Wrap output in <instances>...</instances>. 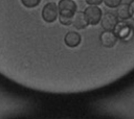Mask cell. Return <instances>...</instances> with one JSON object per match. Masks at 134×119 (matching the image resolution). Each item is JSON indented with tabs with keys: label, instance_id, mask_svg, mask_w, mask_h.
Segmentation results:
<instances>
[{
	"label": "cell",
	"instance_id": "6da1fadb",
	"mask_svg": "<svg viewBox=\"0 0 134 119\" xmlns=\"http://www.w3.org/2000/svg\"><path fill=\"white\" fill-rule=\"evenodd\" d=\"M59 15L58 5L54 2H48L42 9V19L47 23H52L57 20Z\"/></svg>",
	"mask_w": 134,
	"mask_h": 119
},
{
	"label": "cell",
	"instance_id": "7a4b0ae2",
	"mask_svg": "<svg viewBox=\"0 0 134 119\" xmlns=\"http://www.w3.org/2000/svg\"><path fill=\"white\" fill-rule=\"evenodd\" d=\"M86 19L88 21V24L90 25H96L100 22L102 18V9L98 6H88L84 11Z\"/></svg>",
	"mask_w": 134,
	"mask_h": 119
},
{
	"label": "cell",
	"instance_id": "3957f363",
	"mask_svg": "<svg viewBox=\"0 0 134 119\" xmlns=\"http://www.w3.org/2000/svg\"><path fill=\"white\" fill-rule=\"evenodd\" d=\"M117 23H118V19L116 15L112 13H106L102 15L100 24H102V27L105 29V31H114Z\"/></svg>",
	"mask_w": 134,
	"mask_h": 119
},
{
	"label": "cell",
	"instance_id": "277c9868",
	"mask_svg": "<svg viewBox=\"0 0 134 119\" xmlns=\"http://www.w3.org/2000/svg\"><path fill=\"white\" fill-rule=\"evenodd\" d=\"M113 32L116 34L117 39H120L124 42H126V41L131 40V38L133 35V28H131L126 23H117Z\"/></svg>",
	"mask_w": 134,
	"mask_h": 119
},
{
	"label": "cell",
	"instance_id": "5b68a950",
	"mask_svg": "<svg viewBox=\"0 0 134 119\" xmlns=\"http://www.w3.org/2000/svg\"><path fill=\"white\" fill-rule=\"evenodd\" d=\"M117 37L113 31H103L99 35L100 45L105 48H112L117 43Z\"/></svg>",
	"mask_w": 134,
	"mask_h": 119
},
{
	"label": "cell",
	"instance_id": "8992f818",
	"mask_svg": "<svg viewBox=\"0 0 134 119\" xmlns=\"http://www.w3.org/2000/svg\"><path fill=\"white\" fill-rule=\"evenodd\" d=\"M81 41H82V38H81L80 33H77L75 31H69L64 37V43L69 48L77 47L81 44Z\"/></svg>",
	"mask_w": 134,
	"mask_h": 119
},
{
	"label": "cell",
	"instance_id": "52a82bcc",
	"mask_svg": "<svg viewBox=\"0 0 134 119\" xmlns=\"http://www.w3.org/2000/svg\"><path fill=\"white\" fill-rule=\"evenodd\" d=\"M72 24H73L75 29H84V28H86L89 25L84 11H76L73 15Z\"/></svg>",
	"mask_w": 134,
	"mask_h": 119
},
{
	"label": "cell",
	"instance_id": "ba28073f",
	"mask_svg": "<svg viewBox=\"0 0 134 119\" xmlns=\"http://www.w3.org/2000/svg\"><path fill=\"white\" fill-rule=\"evenodd\" d=\"M57 5L59 11H69L72 14L76 13V4L72 0H60Z\"/></svg>",
	"mask_w": 134,
	"mask_h": 119
},
{
	"label": "cell",
	"instance_id": "9c48e42d",
	"mask_svg": "<svg viewBox=\"0 0 134 119\" xmlns=\"http://www.w3.org/2000/svg\"><path fill=\"white\" fill-rule=\"evenodd\" d=\"M116 17L117 19L121 20H127L130 18V7L129 4H119L117 6V11H116Z\"/></svg>",
	"mask_w": 134,
	"mask_h": 119
},
{
	"label": "cell",
	"instance_id": "30bf717a",
	"mask_svg": "<svg viewBox=\"0 0 134 119\" xmlns=\"http://www.w3.org/2000/svg\"><path fill=\"white\" fill-rule=\"evenodd\" d=\"M73 15L72 13L69 11H59V21L62 25L68 26L70 24H72V19H73Z\"/></svg>",
	"mask_w": 134,
	"mask_h": 119
},
{
	"label": "cell",
	"instance_id": "8fae6325",
	"mask_svg": "<svg viewBox=\"0 0 134 119\" xmlns=\"http://www.w3.org/2000/svg\"><path fill=\"white\" fill-rule=\"evenodd\" d=\"M41 0H21V3L27 8H34L40 4Z\"/></svg>",
	"mask_w": 134,
	"mask_h": 119
},
{
	"label": "cell",
	"instance_id": "7c38bea8",
	"mask_svg": "<svg viewBox=\"0 0 134 119\" xmlns=\"http://www.w3.org/2000/svg\"><path fill=\"white\" fill-rule=\"evenodd\" d=\"M103 1L108 7H111V8L117 7L121 2V0H103Z\"/></svg>",
	"mask_w": 134,
	"mask_h": 119
},
{
	"label": "cell",
	"instance_id": "4fadbf2b",
	"mask_svg": "<svg viewBox=\"0 0 134 119\" xmlns=\"http://www.w3.org/2000/svg\"><path fill=\"white\" fill-rule=\"evenodd\" d=\"M85 1L87 2V4H89V6H97L103 2V0H85Z\"/></svg>",
	"mask_w": 134,
	"mask_h": 119
},
{
	"label": "cell",
	"instance_id": "5bb4252c",
	"mask_svg": "<svg viewBox=\"0 0 134 119\" xmlns=\"http://www.w3.org/2000/svg\"><path fill=\"white\" fill-rule=\"evenodd\" d=\"M129 7H130V18L134 20V0L129 4Z\"/></svg>",
	"mask_w": 134,
	"mask_h": 119
}]
</instances>
